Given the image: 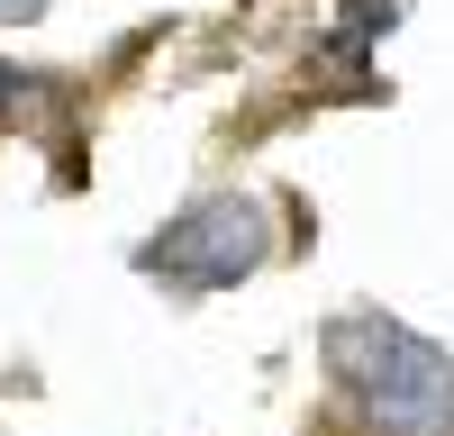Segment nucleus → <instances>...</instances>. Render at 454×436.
I'll return each mask as SVG.
<instances>
[{
  "instance_id": "f257e3e1",
  "label": "nucleus",
  "mask_w": 454,
  "mask_h": 436,
  "mask_svg": "<svg viewBox=\"0 0 454 436\" xmlns=\"http://www.w3.org/2000/svg\"><path fill=\"white\" fill-rule=\"evenodd\" d=\"M318 354L372 436H454V354L427 327L391 309H336Z\"/></svg>"
},
{
  "instance_id": "f03ea898",
  "label": "nucleus",
  "mask_w": 454,
  "mask_h": 436,
  "mask_svg": "<svg viewBox=\"0 0 454 436\" xmlns=\"http://www.w3.org/2000/svg\"><path fill=\"white\" fill-rule=\"evenodd\" d=\"M263 254H273V228L254 200H192L164 237L137 245V273H155L173 291H237Z\"/></svg>"
},
{
  "instance_id": "7ed1b4c3",
  "label": "nucleus",
  "mask_w": 454,
  "mask_h": 436,
  "mask_svg": "<svg viewBox=\"0 0 454 436\" xmlns=\"http://www.w3.org/2000/svg\"><path fill=\"white\" fill-rule=\"evenodd\" d=\"M36 10H46V0H0V27H27Z\"/></svg>"
},
{
  "instance_id": "20e7f679",
  "label": "nucleus",
  "mask_w": 454,
  "mask_h": 436,
  "mask_svg": "<svg viewBox=\"0 0 454 436\" xmlns=\"http://www.w3.org/2000/svg\"><path fill=\"white\" fill-rule=\"evenodd\" d=\"M0 100H19V73H10V64H0Z\"/></svg>"
}]
</instances>
